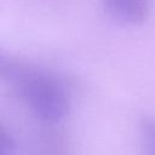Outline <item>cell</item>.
I'll list each match as a JSON object with an SVG mask.
<instances>
[{
  "instance_id": "cell-1",
  "label": "cell",
  "mask_w": 155,
  "mask_h": 155,
  "mask_svg": "<svg viewBox=\"0 0 155 155\" xmlns=\"http://www.w3.org/2000/svg\"><path fill=\"white\" fill-rule=\"evenodd\" d=\"M6 76L13 81L16 93L41 121L56 124L68 115L70 108L68 96L51 75L12 63Z\"/></svg>"
},
{
  "instance_id": "cell-2",
  "label": "cell",
  "mask_w": 155,
  "mask_h": 155,
  "mask_svg": "<svg viewBox=\"0 0 155 155\" xmlns=\"http://www.w3.org/2000/svg\"><path fill=\"white\" fill-rule=\"evenodd\" d=\"M103 5L113 19L125 24H143L150 15L148 0H103Z\"/></svg>"
},
{
  "instance_id": "cell-3",
  "label": "cell",
  "mask_w": 155,
  "mask_h": 155,
  "mask_svg": "<svg viewBox=\"0 0 155 155\" xmlns=\"http://www.w3.org/2000/svg\"><path fill=\"white\" fill-rule=\"evenodd\" d=\"M38 155H69L70 147L67 136L59 130H46L38 138Z\"/></svg>"
},
{
  "instance_id": "cell-4",
  "label": "cell",
  "mask_w": 155,
  "mask_h": 155,
  "mask_svg": "<svg viewBox=\"0 0 155 155\" xmlns=\"http://www.w3.org/2000/svg\"><path fill=\"white\" fill-rule=\"evenodd\" d=\"M140 132L145 155H155V117L145 116L140 120Z\"/></svg>"
},
{
  "instance_id": "cell-5",
  "label": "cell",
  "mask_w": 155,
  "mask_h": 155,
  "mask_svg": "<svg viewBox=\"0 0 155 155\" xmlns=\"http://www.w3.org/2000/svg\"><path fill=\"white\" fill-rule=\"evenodd\" d=\"M15 148L13 137L2 125H0V155H13Z\"/></svg>"
},
{
  "instance_id": "cell-6",
  "label": "cell",
  "mask_w": 155,
  "mask_h": 155,
  "mask_svg": "<svg viewBox=\"0 0 155 155\" xmlns=\"http://www.w3.org/2000/svg\"><path fill=\"white\" fill-rule=\"evenodd\" d=\"M11 65H12V63L8 62L6 58H4L0 54V75L6 76L7 73H8V70H10V68H11Z\"/></svg>"
}]
</instances>
